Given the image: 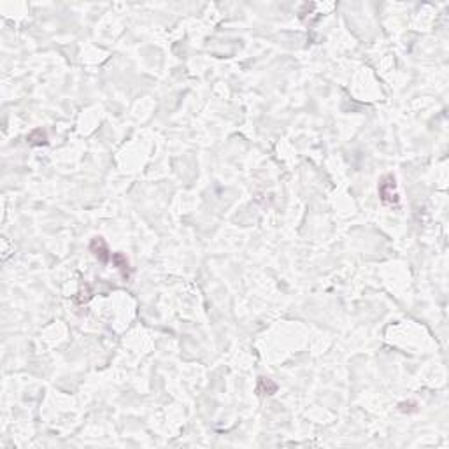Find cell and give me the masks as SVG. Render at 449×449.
<instances>
[{
  "instance_id": "5b68a950",
  "label": "cell",
  "mask_w": 449,
  "mask_h": 449,
  "mask_svg": "<svg viewBox=\"0 0 449 449\" xmlns=\"http://www.w3.org/2000/svg\"><path fill=\"white\" fill-rule=\"evenodd\" d=\"M256 390H258V393H262V395H274V393L277 391V384L272 379H269V377H260V379H258Z\"/></svg>"
},
{
  "instance_id": "7a4b0ae2",
  "label": "cell",
  "mask_w": 449,
  "mask_h": 449,
  "mask_svg": "<svg viewBox=\"0 0 449 449\" xmlns=\"http://www.w3.org/2000/svg\"><path fill=\"white\" fill-rule=\"evenodd\" d=\"M90 251H92V253L98 258V262H102V263L109 262L111 256H113V254L109 253V248L105 244V240L102 239V237H93L92 242H90Z\"/></svg>"
},
{
  "instance_id": "277c9868",
  "label": "cell",
  "mask_w": 449,
  "mask_h": 449,
  "mask_svg": "<svg viewBox=\"0 0 449 449\" xmlns=\"http://www.w3.org/2000/svg\"><path fill=\"white\" fill-rule=\"evenodd\" d=\"M26 140H28V144H32V146H46L48 144V136H46V132H44L42 128H35V130H32L30 134H28Z\"/></svg>"
},
{
  "instance_id": "3957f363",
  "label": "cell",
  "mask_w": 449,
  "mask_h": 449,
  "mask_svg": "<svg viewBox=\"0 0 449 449\" xmlns=\"http://www.w3.org/2000/svg\"><path fill=\"white\" fill-rule=\"evenodd\" d=\"M111 260H113L114 265H116L119 271H121L123 277H125V279H128V277H130V265H128L127 256H125V254H121V253H114L113 256H111Z\"/></svg>"
},
{
  "instance_id": "6da1fadb",
  "label": "cell",
  "mask_w": 449,
  "mask_h": 449,
  "mask_svg": "<svg viewBox=\"0 0 449 449\" xmlns=\"http://www.w3.org/2000/svg\"><path fill=\"white\" fill-rule=\"evenodd\" d=\"M379 196L381 202L386 205H397L398 204V193H397V183L391 174L384 176L383 181L379 183Z\"/></svg>"
}]
</instances>
